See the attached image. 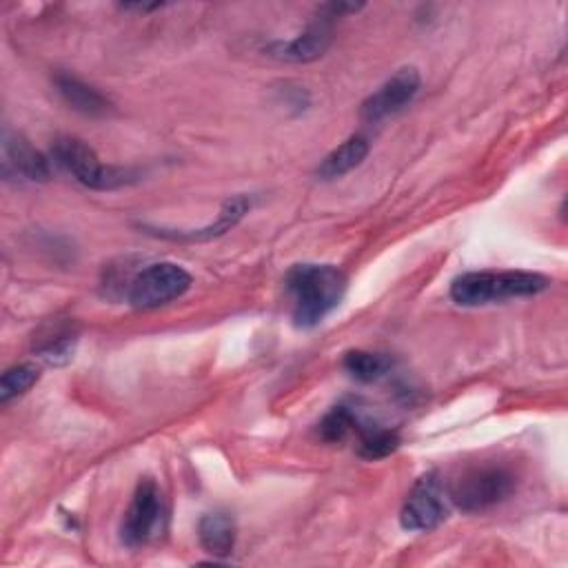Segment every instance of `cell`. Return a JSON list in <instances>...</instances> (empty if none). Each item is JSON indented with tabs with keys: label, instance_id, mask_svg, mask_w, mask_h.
Listing matches in <instances>:
<instances>
[{
	"label": "cell",
	"instance_id": "6da1fadb",
	"mask_svg": "<svg viewBox=\"0 0 568 568\" xmlns=\"http://www.w3.org/2000/svg\"><path fill=\"white\" fill-rule=\"evenodd\" d=\"M284 286L293 302V324L297 328H313L339 306L348 280L333 264H295L286 271Z\"/></svg>",
	"mask_w": 568,
	"mask_h": 568
},
{
	"label": "cell",
	"instance_id": "7a4b0ae2",
	"mask_svg": "<svg viewBox=\"0 0 568 568\" xmlns=\"http://www.w3.org/2000/svg\"><path fill=\"white\" fill-rule=\"evenodd\" d=\"M550 286L532 271H473L453 280L450 300L459 306H486L515 297H530Z\"/></svg>",
	"mask_w": 568,
	"mask_h": 568
},
{
	"label": "cell",
	"instance_id": "3957f363",
	"mask_svg": "<svg viewBox=\"0 0 568 568\" xmlns=\"http://www.w3.org/2000/svg\"><path fill=\"white\" fill-rule=\"evenodd\" d=\"M51 162L73 175L82 186L95 191L120 189L138 180V173L133 169L100 162L98 153L87 142L71 135H62L53 142Z\"/></svg>",
	"mask_w": 568,
	"mask_h": 568
},
{
	"label": "cell",
	"instance_id": "277c9868",
	"mask_svg": "<svg viewBox=\"0 0 568 568\" xmlns=\"http://www.w3.org/2000/svg\"><path fill=\"white\" fill-rule=\"evenodd\" d=\"M513 490L515 475L497 464L466 468L446 486L448 501L464 513H484L508 499Z\"/></svg>",
	"mask_w": 568,
	"mask_h": 568
},
{
	"label": "cell",
	"instance_id": "5b68a950",
	"mask_svg": "<svg viewBox=\"0 0 568 568\" xmlns=\"http://www.w3.org/2000/svg\"><path fill=\"white\" fill-rule=\"evenodd\" d=\"M166 530V504L153 479H142L124 510L120 539L129 548H142L158 541Z\"/></svg>",
	"mask_w": 568,
	"mask_h": 568
},
{
	"label": "cell",
	"instance_id": "8992f818",
	"mask_svg": "<svg viewBox=\"0 0 568 568\" xmlns=\"http://www.w3.org/2000/svg\"><path fill=\"white\" fill-rule=\"evenodd\" d=\"M191 275L173 262H155L142 268L131 282L126 300L135 308H158L191 288Z\"/></svg>",
	"mask_w": 568,
	"mask_h": 568
},
{
	"label": "cell",
	"instance_id": "52a82bcc",
	"mask_svg": "<svg viewBox=\"0 0 568 568\" xmlns=\"http://www.w3.org/2000/svg\"><path fill=\"white\" fill-rule=\"evenodd\" d=\"M448 517V493L437 473L422 475L404 499L399 524L404 530H433Z\"/></svg>",
	"mask_w": 568,
	"mask_h": 568
},
{
	"label": "cell",
	"instance_id": "ba28073f",
	"mask_svg": "<svg viewBox=\"0 0 568 568\" xmlns=\"http://www.w3.org/2000/svg\"><path fill=\"white\" fill-rule=\"evenodd\" d=\"M339 18L333 4H322L317 18L295 38L277 40L268 44V55L284 62H313L324 55L333 40V22Z\"/></svg>",
	"mask_w": 568,
	"mask_h": 568
},
{
	"label": "cell",
	"instance_id": "9c48e42d",
	"mask_svg": "<svg viewBox=\"0 0 568 568\" xmlns=\"http://www.w3.org/2000/svg\"><path fill=\"white\" fill-rule=\"evenodd\" d=\"M422 84L419 71L415 67H402L397 69L377 91H373L359 109V115L364 122H382L402 109H406L413 98L417 95Z\"/></svg>",
	"mask_w": 568,
	"mask_h": 568
},
{
	"label": "cell",
	"instance_id": "30bf717a",
	"mask_svg": "<svg viewBox=\"0 0 568 568\" xmlns=\"http://www.w3.org/2000/svg\"><path fill=\"white\" fill-rule=\"evenodd\" d=\"M2 173L29 182H44L51 175V162L36 151L22 135L4 129L2 133Z\"/></svg>",
	"mask_w": 568,
	"mask_h": 568
},
{
	"label": "cell",
	"instance_id": "8fae6325",
	"mask_svg": "<svg viewBox=\"0 0 568 568\" xmlns=\"http://www.w3.org/2000/svg\"><path fill=\"white\" fill-rule=\"evenodd\" d=\"M251 209V200L246 195H233L229 200H224L215 222L202 226V229H191V231H171V229H149L144 226L149 233L158 235V237H166V240H186V242H204L217 235H224L226 231H231L242 217L244 213Z\"/></svg>",
	"mask_w": 568,
	"mask_h": 568
},
{
	"label": "cell",
	"instance_id": "7c38bea8",
	"mask_svg": "<svg viewBox=\"0 0 568 568\" xmlns=\"http://www.w3.org/2000/svg\"><path fill=\"white\" fill-rule=\"evenodd\" d=\"M53 84H55V91L62 98V102L82 115L102 118L113 109L111 100L102 91H98L95 87L87 84L84 80H80L75 75L55 73Z\"/></svg>",
	"mask_w": 568,
	"mask_h": 568
},
{
	"label": "cell",
	"instance_id": "4fadbf2b",
	"mask_svg": "<svg viewBox=\"0 0 568 568\" xmlns=\"http://www.w3.org/2000/svg\"><path fill=\"white\" fill-rule=\"evenodd\" d=\"M197 537L209 555L226 557L235 548V521L229 513L222 510L206 513L197 521Z\"/></svg>",
	"mask_w": 568,
	"mask_h": 568
},
{
	"label": "cell",
	"instance_id": "5bb4252c",
	"mask_svg": "<svg viewBox=\"0 0 568 568\" xmlns=\"http://www.w3.org/2000/svg\"><path fill=\"white\" fill-rule=\"evenodd\" d=\"M371 142L364 135H351L348 140H344L339 146H335L317 166V178L320 180H337L342 175H346L348 171H353L357 164H362V160L368 155Z\"/></svg>",
	"mask_w": 568,
	"mask_h": 568
},
{
	"label": "cell",
	"instance_id": "9a60e30c",
	"mask_svg": "<svg viewBox=\"0 0 568 568\" xmlns=\"http://www.w3.org/2000/svg\"><path fill=\"white\" fill-rule=\"evenodd\" d=\"M357 437V455L364 459H382L397 450L399 433L388 426H379L368 419H359L355 428Z\"/></svg>",
	"mask_w": 568,
	"mask_h": 568
},
{
	"label": "cell",
	"instance_id": "2e32d148",
	"mask_svg": "<svg viewBox=\"0 0 568 568\" xmlns=\"http://www.w3.org/2000/svg\"><path fill=\"white\" fill-rule=\"evenodd\" d=\"M342 366L344 371L357 379V382H377L382 379L384 375L390 373L393 368V359L384 353H373V351H362V348H355V351H348L342 359Z\"/></svg>",
	"mask_w": 568,
	"mask_h": 568
},
{
	"label": "cell",
	"instance_id": "e0dca14e",
	"mask_svg": "<svg viewBox=\"0 0 568 568\" xmlns=\"http://www.w3.org/2000/svg\"><path fill=\"white\" fill-rule=\"evenodd\" d=\"M359 413L348 406V404H337L333 406L320 422V437L328 444H339L344 439H348L351 435H355V428L359 424Z\"/></svg>",
	"mask_w": 568,
	"mask_h": 568
},
{
	"label": "cell",
	"instance_id": "ac0fdd59",
	"mask_svg": "<svg viewBox=\"0 0 568 568\" xmlns=\"http://www.w3.org/2000/svg\"><path fill=\"white\" fill-rule=\"evenodd\" d=\"M40 377V368L36 364H18L2 373L0 379V402H11L13 397H20L27 393Z\"/></svg>",
	"mask_w": 568,
	"mask_h": 568
}]
</instances>
